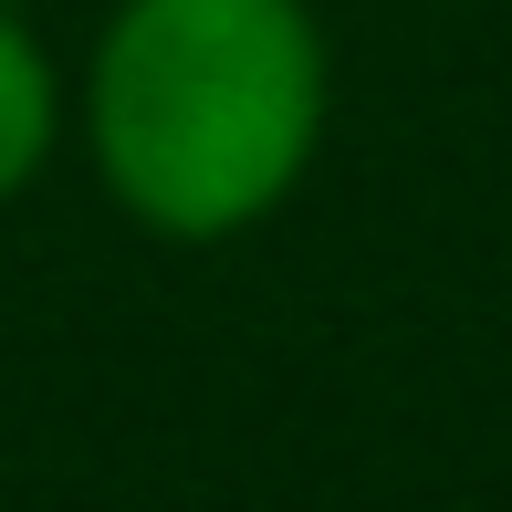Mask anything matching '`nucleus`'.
I'll use <instances>...</instances> for the list:
<instances>
[{
	"label": "nucleus",
	"instance_id": "f257e3e1",
	"mask_svg": "<svg viewBox=\"0 0 512 512\" xmlns=\"http://www.w3.org/2000/svg\"><path fill=\"white\" fill-rule=\"evenodd\" d=\"M95 178L157 241H230L324 147V32L304 0H115L84 74Z\"/></svg>",
	"mask_w": 512,
	"mask_h": 512
},
{
	"label": "nucleus",
	"instance_id": "f03ea898",
	"mask_svg": "<svg viewBox=\"0 0 512 512\" xmlns=\"http://www.w3.org/2000/svg\"><path fill=\"white\" fill-rule=\"evenodd\" d=\"M63 136V84H53V53H42L32 32H21L11 11H0V209L42 178V157H53Z\"/></svg>",
	"mask_w": 512,
	"mask_h": 512
}]
</instances>
